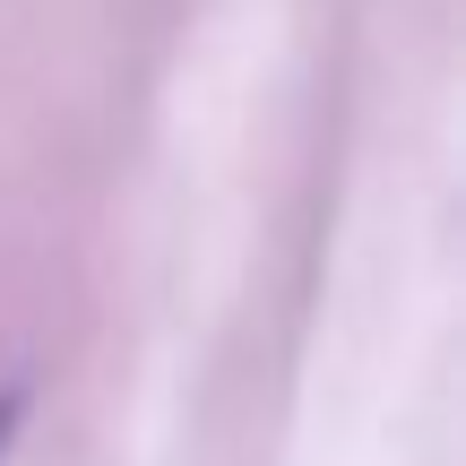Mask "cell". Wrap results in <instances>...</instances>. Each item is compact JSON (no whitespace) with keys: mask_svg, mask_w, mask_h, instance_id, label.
I'll return each mask as SVG.
<instances>
[{"mask_svg":"<svg viewBox=\"0 0 466 466\" xmlns=\"http://www.w3.org/2000/svg\"><path fill=\"white\" fill-rule=\"evenodd\" d=\"M17 423H26V389L0 380V466H9V450H17Z\"/></svg>","mask_w":466,"mask_h":466,"instance_id":"obj_1","label":"cell"}]
</instances>
